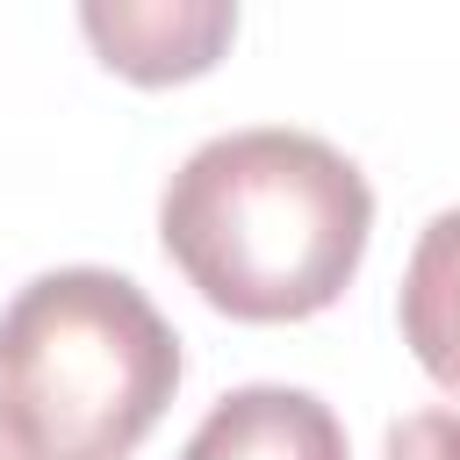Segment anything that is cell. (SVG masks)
Wrapping results in <instances>:
<instances>
[{
    "mask_svg": "<svg viewBox=\"0 0 460 460\" xmlns=\"http://www.w3.org/2000/svg\"><path fill=\"white\" fill-rule=\"evenodd\" d=\"M381 460H460V410H417V417H395Z\"/></svg>",
    "mask_w": 460,
    "mask_h": 460,
    "instance_id": "cell-6",
    "label": "cell"
},
{
    "mask_svg": "<svg viewBox=\"0 0 460 460\" xmlns=\"http://www.w3.org/2000/svg\"><path fill=\"white\" fill-rule=\"evenodd\" d=\"M395 316H402V345L417 352V367L460 395V208H438L417 230Z\"/></svg>",
    "mask_w": 460,
    "mask_h": 460,
    "instance_id": "cell-5",
    "label": "cell"
},
{
    "mask_svg": "<svg viewBox=\"0 0 460 460\" xmlns=\"http://www.w3.org/2000/svg\"><path fill=\"white\" fill-rule=\"evenodd\" d=\"M0 460H29V453H22V446H14L7 431H0Z\"/></svg>",
    "mask_w": 460,
    "mask_h": 460,
    "instance_id": "cell-7",
    "label": "cell"
},
{
    "mask_svg": "<svg viewBox=\"0 0 460 460\" xmlns=\"http://www.w3.org/2000/svg\"><path fill=\"white\" fill-rule=\"evenodd\" d=\"M180 388V338L108 266L36 273L0 309V431L29 460H129Z\"/></svg>",
    "mask_w": 460,
    "mask_h": 460,
    "instance_id": "cell-2",
    "label": "cell"
},
{
    "mask_svg": "<svg viewBox=\"0 0 460 460\" xmlns=\"http://www.w3.org/2000/svg\"><path fill=\"white\" fill-rule=\"evenodd\" d=\"M79 29L93 36L101 65L137 79V86H165V79H194L223 58V43L237 36V7L230 0H86Z\"/></svg>",
    "mask_w": 460,
    "mask_h": 460,
    "instance_id": "cell-3",
    "label": "cell"
},
{
    "mask_svg": "<svg viewBox=\"0 0 460 460\" xmlns=\"http://www.w3.org/2000/svg\"><path fill=\"white\" fill-rule=\"evenodd\" d=\"M180 460H352V453L323 395L288 388V381H252V388H230L194 424Z\"/></svg>",
    "mask_w": 460,
    "mask_h": 460,
    "instance_id": "cell-4",
    "label": "cell"
},
{
    "mask_svg": "<svg viewBox=\"0 0 460 460\" xmlns=\"http://www.w3.org/2000/svg\"><path fill=\"white\" fill-rule=\"evenodd\" d=\"M374 187L309 129H230L180 158L158 194L165 259L237 323H295L345 295L367 259Z\"/></svg>",
    "mask_w": 460,
    "mask_h": 460,
    "instance_id": "cell-1",
    "label": "cell"
}]
</instances>
